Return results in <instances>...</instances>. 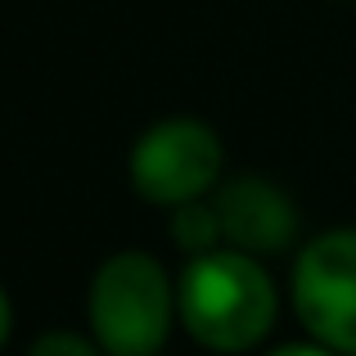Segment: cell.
Masks as SVG:
<instances>
[{"label":"cell","instance_id":"cell-1","mask_svg":"<svg viewBox=\"0 0 356 356\" xmlns=\"http://www.w3.org/2000/svg\"><path fill=\"white\" fill-rule=\"evenodd\" d=\"M176 312L199 348L239 356L270 334L280 316V293L261 257L243 248H212L185 257L176 275Z\"/></svg>","mask_w":356,"mask_h":356},{"label":"cell","instance_id":"cell-2","mask_svg":"<svg viewBox=\"0 0 356 356\" xmlns=\"http://www.w3.org/2000/svg\"><path fill=\"white\" fill-rule=\"evenodd\" d=\"M86 321L90 339L108 356H158L172 339L176 312V280L163 261L140 248H122L99 261L86 289Z\"/></svg>","mask_w":356,"mask_h":356},{"label":"cell","instance_id":"cell-3","mask_svg":"<svg viewBox=\"0 0 356 356\" xmlns=\"http://www.w3.org/2000/svg\"><path fill=\"white\" fill-rule=\"evenodd\" d=\"M226 149L203 118H163L145 127L131 145L127 176L131 190L158 208H181L190 199H208L221 185Z\"/></svg>","mask_w":356,"mask_h":356},{"label":"cell","instance_id":"cell-4","mask_svg":"<svg viewBox=\"0 0 356 356\" xmlns=\"http://www.w3.org/2000/svg\"><path fill=\"white\" fill-rule=\"evenodd\" d=\"M293 316L307 339L356 356V226L325 230L293 257Z\"/></svg>","mask_w":356,"mask_h":356},{"label":"cell","instance_id":"cell-5","mask_svg":"<svg viewBox=\"0 0 356 356\" xmlns=\"http://www.w3.org/2000/svg\"><path fill=\"white\" fill-rule=\"evenodd\" d=\"M217 212L230 248H243L252 257H280L298 239V208L275 181L266 176H230L217 185Z\"/></svg>","mask_w":356,"mask_h":356},{"label":"cell","instance_id":"cell-6","mask_svg":"<svg viewBox=\"0 0 356 356\" xmlns=\"http://www.w3.org/2000/svg\"><path fill=\"white\" fill-rule=\"evenodd\" d=\"M167 235H172V243L185 252V257H199V252L221 248L226 230H221L217 203L190 199V203H181V208H167Z\"/></svg>","mask_w":356,"mask_h":356},{"label":"cell","instance_id":"cell-7","mask_svg":"<svg viewBox=\"0 0 356 356\" xmlns=\"http://www.w3.org/2000/svg\"><path fill=\"white\" fill-rule=\"evenodd\" d=\"M27 356H108V352L77 330H45L41 339H32Z\"/></svg>","mask_w":356,"mask_h":356},{"label":"cell","instance_id":"cell-8","mask_svg":"<svg viewBox=\"0 0 356 356\" xmlns=\"http://www.w3.org/2000/svg\"><path fill=\"white\" fill-rule=\"evenodd\" d=\"M266 356H343V352H334V348H325V343L307 339V343H284V348H270Z\"/></svg>","mask_w":356,"mask_h":356},{"label":"cell","instance_id":"cell-9","mask_svg":"<svg viewBox=\"0 0 356 356\" xmlns=\"http://www.w3.org/2000/svg\"><path fill=\"white\" fill-rule=\"evenodd\" d=\"M9 334H14V302H9V293L0 289V348L9 343Z\"/></svg>","mask_w":356,"mask_h":356}]
</instances>
